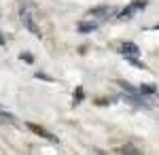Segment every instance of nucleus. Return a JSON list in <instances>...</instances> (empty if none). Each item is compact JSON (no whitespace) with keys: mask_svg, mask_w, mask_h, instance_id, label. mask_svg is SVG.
Masks as SVG:
<instances>
[{"mask_svg":"<svg viewBox=\"0 0 159 155\" xmlns=\"http://www.w3.org/2000/svg\"><path fill=\"white\" fill-rule=\"evenodd\" d=\"M19 15H21V21H24L25 28H28L32 34L40 36V30H38V26H36V21H34V17H32L30 9H28V7H21V9H19Z\"/></svg>","mask_w":159,"mask_h":155,"instance_id":"obj_1","label":"nucleus"},{"mask_svg":"<svg viewBox=\"0 0 159 155\" xmlns=\"http://www.w3.org/2000/svg\"><path fill=\"white\" fill-rule=\"evenodd\" d=\"M140 94H127V96H123V100L127 102V104H134V106L138 108H151V102H147L144 98H138Z\"/></svg>","mask_w":159,"mask_h":155,"instance_id":"obj_2","label":"nucleus"},{"mask_svg":"<svg viewBox=\"0 0 159 155\" xmlns=\"http://www.w3.org/2000/svg\"><path fill=\"white\" fill-rule=\"evenodd\" d=\"M89 15L91 17H98V19H108L110 15H115V9L112 7H98V9H91Z\"/></svg>","mask_w":159,"mask_h":155,"instance_id":"obj_3","label":"nucleus"},{"mask_svg":"<svg viewBox=\"0 0 159 155\" xmlns=\"http://www.w3.org/2000/svg\"><path fill=\"white\" fill-rule=\"evenodd\" d=\"M123 55L125 58H138L140 55V49H138V45H134V43H123Z\"/></svg>","mask_w":159,"mask_h":155,"instance_id":"obj_4","label":"nucleus"},{"mask_svg":"<svg viewBox=\"0 0 159 155\" xmlns=\"http://www.w3.org/2000/svg\"><path fill=\"white\" fill-rule=\"evenodd\" d=\"M138 9H144V2H140V0H136L134 4L129 7V9H125V11L119 13V19H125V17H132L134 15V11H138Z\"/></svg>","mask_w":159,"mask_h":155,"instance_id":"obj_5","label":"nucleus"},{"mask_svg":"<svg viewBox=\"0 0 159 155\" xmlns=\"http://www.w3.org/2000/svg\"><path fill=\"white\" fill-rule=\"evenodd\" d=\"M28 128L34 132V134H38V136H43V138H49L51 143H57V138L53 136V134H49L47 130H43V128H38V125H34V123H28Z\"/></svg>","mask_w":159,"mask_h":155,"instance_id":"obj_6","label":"nucleus"},{"mask_svg":"<svg viewBox=\"0 0 159 155\" xmlns=\"http://www.w3.org/2000/svg\"><path fill=\"white\" fill-rule=\"evenodd\" d=\"M138 89H140V94H142V96H153L155 92H157V87H155L153 83H142Z\"/></svg>","mask_w":159,"mask_h":155,"instance_id":"obj_7","label":"nucleus"},{"mask_svg":"<svg viewBox=\"0 0 159 155\" xmlns=\"http://www.w3.org/2000/svg\"><path fill=\"white\" fill-rule=\"evenodd\" d=\"M96 28H98L96 21H91V24H89V21H83V24L79 26V32H93Z\"/></svg>","mask_w":159,"mask_h":155,"instance_id":"obj_8","label":"nucleus"},{"mask_svg":"<svg viewBox=\"0 0 159 155\" xmlns=\"http://www.w3.org/2000/svg\"><path fill=\"white\" fill-rule=\"evenodd\" d=\"M119 85H121L127 94H140V89H138V87H134L132 83H127V81H119Z\"/></svg>","mask_w":159,"mask_h":155,"instance_id":"obj_9","label":"nucleus"},{"mask_svg":"<svg viewBox=\"0 0 159 155\" xmlns=\"http://www.w3.org/2000/svg\"><path fill=\"white\" fill-rule=\"evenodd\" d=\"M121 153H140V151L132 144H125V147H121Z\"/></svg>","mask_w":159,"mask_h":155,"instance_id":"obj_10","label":"nucleus"},{"mask_svg":"<svg viewBox=\"0 0 159 155\" xmlns=\"http://www.w3.org/2000/svg\"><path fill=\"white\" fill-rule=\"evenodd\" d=\"M0 121H13V115H11V113H7V110H2V108H0Z\"/></svg>","mask_w":159,"mask_h":155,"instance_id":"obj_11","label":"nucleus"},{"mask_svg":"<svg viewBox=\"0 0 159 155\" xmlns=\"http://www.w3.org/2000/svg\"><path fill=\"white\" fill-rule=\"evenodd\" d=\"M19 58H21L24 62H28V64H32V62H34V55H32V53H28V51H25V53H21Z\"/></svg>","mask_w":159,"mask_h":155,"instance_id":"obj_12","label":"nucleus"},{"mask_svg":"<svg viewBox=\"0 0 159 155\" xmlns=\"http://www.w3.org/2000/svg\"><path fill=\"white\" fill-rule=\"evenodd\" d=\"M34 77H36V79H45V81H53L51 77H47V74H43V72H36Z\"/></svg>","mask_w":159,"mask_h":155,"instance_id":"obj_13","label":"nucleus"},{"mask_svg":"<svg viewBox=\"0 0 159 155\" xmlns=\"http://www.w3.org/2000/svg\"><path fill=\"white\" fill-rule=\"evenodd\" d=\"M81 98H83V89H81V87H79V89H76V102H79V100H81Z\"/></svg>","mask_w":159,"mask_h":155,"instance_id":"obj_14","label":"nucleus"},{"mask_svg":"<svg viewBox=\"0 0 159 155\" xmlns=\"http://www.w3.org/2000/svg\"><path fill=\"white\" fill-rule=\"evenodd\" d=\"M2 43H4V38H2V32H0V45H2Z\"/></svg>","mask_w":159,"mask_h":155,"instance_id":"obj_15","label":"nucleus"},{"mask_svg":"<svg viewBox=\"0 0 159 155\" xmlns=\"http://www.w3.org/2000/svg\"><path fill=\"white\" fill-rule=\"evenodd\" d=\"M155 30H159V24H157V26H155Z\"/></svg>","mask_w":159,"mask_h":155,"instance_id":"obj_16","label":"nucleus"}]
</instances>
